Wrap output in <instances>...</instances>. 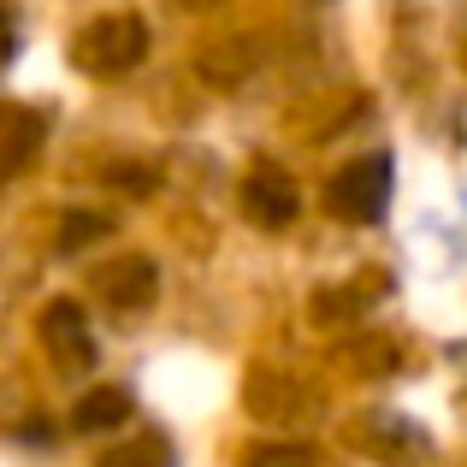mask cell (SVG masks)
<instances>
[{
    "mask_svg": "<svg viewBox=\"0 0 467 467\" xmlns=\"http://www.w3.org/2000/svg\"><path fill=\"white\" fill-rule=\"evenodd\" d=\"M296 207H302V195H296V183H290V171H278V166H261L249 183H243V213H249L254 225H266V231L290 225Z\"/></svg>",
    "mask_w": 467,
    "mask_h": 467,
    "instance_id": "5b68a950",
    "label": "cell"
},
{
    "mask_svg": "<svg viewBox=\"0 0 467 467\" xmlns=\"http://www.w3.org/2000/svg\"><path fill=\"white\" fill-rule=\"evenodd\" d=\"M107 178H113L119 190H154V171H142V166H113Z\"/></svg>",
    "mask_w": 467,
    "mask_h": 467,
    "instance_id": "8fae6325",
    "label": "cell"
},
{
    "mask_svg": "<svg viewBox=\"0 0 467 467\" xmlns=\"http://www.w3.org/2000/svg\"><path fill=\"white\" fill-rule=\"evenodd\" d=\"M390 202V160L373 154V160H355V166H343L337 178L326 183V207L337 219H349V225H373L379 213H385Z\"/></svg>",
    "mask_w": 467,
    "mask_h": 467,
    "instance_id": "7a4b0ae2",
    "label": "cell"
},
{
    "mask_svg": "<svg viewBox=\"0 0 467 467\" xmlns=\"http://www.w3.org/2000/svg\"><path fill=\"white\" fill-rule=\"evenodd\" d=\"M12 54V18H6V6H0V59Z\"/></svg>",
    "mask_w": 467,
    "mask_h": 467,
    "instance_id": "4fadbf2b",
    "label": "cell"
},
{
    "mask_svg": "<svg viewBox=\"0 0 467 467\" xmlns=\"http://www.w3.org/2000/svg\"><path fill=\"white\" fill-rule=\"evenodd\" d=\"M24 438H30V444H54V432H47V420H30V426H24Z\"/></svg>",
    "mask_w": 467,
    "mask_h": 467,
    "instance_id": "7c38bea8",
    "label": "cell"
},
{
    "mask_svg": "<svg viewBox=\"0 0 467 467\" xmlns=\"http://www.w3.org/2000/svg\"><path fill=\"white\" fill-rule=\"evenodd\" d=\"M42 149V119L30 107H0V183L18 178Z\"/></svg>",
    "mask_w": 467,
    "mask_h": 467,
    "instance_id": "8992f818",
    "label": "cell"
},
{
    "mask_svg": "<svg viewBox=\"0 0 467 467\" xmlns=\"http://www.w3.org/2000/svg\"><path fill=\"white\" fill-rule=\"evenodd\" d=\"M107 231H113V219H101V213H71L66 225H59V249L78 254L89 237H107Z\"/></svg>",
    "mask_w": 467,
    "mask_h": 467,
    "instance_id": "30bf717a",
    "label": "cell"
},
{
    "mask_svg": "<svg viewBox=\"0 0 467 467\" xmlns=\"http://www.w3.org/2000/svg\"><path fill=\"white\" fill-rule=\"evenodd\" d=\"M101 467H171V444L160 432H142V438H130V444L107 450Z\"/></svg>",
    "mask_w": 467,
    "mask_h": 467,
    "instance_id": "ba28073f",
    "label": "cell"
},
{
    "mask_svg": "<svg viewBox=\"0 0 467 467\" xmlns=\"http://www.w3.org/2000/svg\"><path fill=\"white\" fill-rule=\"evenodd\" d=\"M95 290H101L113 308H149L154 302V290H160V273H154V261L149 254H119V261H107V266H95V278H89Z\"/></svg>",
    "mask_w": 467,
    "mask_h": 467,
    "instance_id": "277c9868",
    "label": "cell"
},
{
    "mask_svg": "<svg viewBox=\"0 0 467 467\" xmlns=\"http://www.w3.org/2000/svg\"><path fill=\"white\" fill-rule=\"evenodd\" d=\"M319 456L308 444H285V438H273V444H254L249 456H243V467H314Z\"/></svg>",
    "mask_w": 467,
    "mask_h": 467,
    "instance_id": "9c48e42d",
    "label": "cell"
},
{
    "mask_svg": "<svg viewBox=\"0 0 467 467\" xmlns=\"http://www.w3.org/2000/svg\"><path fill=\"white\" fill-rule=\"evenodd\" d=\"M42 343H47V355H54L66 373H83V367L95 361V343H89V319H83L78 302H47L42 308Z\"/></svg>",
    "mask_w": 467,
    "mask_h": 467,
    "instance_id": "3957f363",
    "label": "cell"
},
{
    "mask_svg": "<svg viewBox=\"0 0 467 467\" xmlns=\"http://www.w3.org/2000/svg\"><path fill=\"white\" fill-rule=\"evenodd\" d=\"M125 420H130V390H119V385H95L78 402V414H71L78 432H119Z\"/></svg>",
    "mask_w": 467,
    "mask_h": 467,
    "instance_id": "52a82bcc",
    "label": "cell"
},
{
    "mask_svg": "<svg viewBox=\"0 0 467 467\" xmlns=\"http://www.w3.org/2000/svg\"><path fill=\"white\" fill-rule=\"evenodd\" d=\"M142 54H149V24L137 12H107V18L83 24L71 42V66L89 78H125L142 66Z\"/></svg>",
    "mask_w": 467,
    "mask_h": 467,
    "instance_id": "6da1fadb",
    "label": "cell"
}]
</instances>
